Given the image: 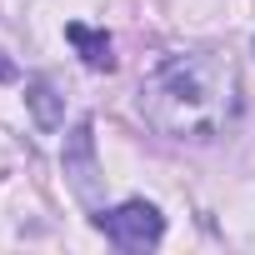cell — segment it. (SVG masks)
<instances>
[{"label": "cell", "mask_w": 255, "mask_h": 255, "mask_svg": "<svg viewBox=\"0 0 255 255\" xmlns=\"http://www.w3.org/2000/svg\"><path fill=\"white\" fill-rule=\"evenodd\" d=\"M95 230L110 245H120V250H150V245H160L165 220H160V210L150 200H125L120 210H100L95 215Z\"/></svg>", "instance_id": "cell-2"}, {"label": "cell", "mask_w": 255, "mask_h": 255, "mask_svg": "<svg viewBox=\"0 0 255 255\" xmlns=\"http://www.w3.org/2000/svg\"><path fill=\"white\" fill-rule=\"evenodd\" d=\"M140 115L175 140H220L240 115V80L210 50L165 55L140 85Z\"/></svg>", "instance_id": "cell-1"}, {"label": "cell", "mask_w": 255, "mask_h": 255, "mask_svg": "<svg viewBox=\"0 0 255 255\" xmlns=\"http://www.w3.org/2000/svg\"><path fill=\"white\" fill-rule=\"evenodd\" d=\"M65 40L80 50V60L90 65V70H115V45H110V35L105 30H90V25H80V20H70L65 25Z\"/></svg>", "instance_id": "cell-4"}, {"label": "cell", "mask_w": 255, "mask_h": 255, "mask_svg": "<svg viewBox=\"0 0 255 255\" xmlns=\"http://www.w3.org/2000/svg\"><path fill=\"white\" fill-rule=\"evenodd\" d=\"M25 105H30V115H35V125H40V130H55V125H60V95H55V85L50 80H30L25 85Z\"/></svg>", "instance_id": "cell-5"}, {"label": "cell", "mask_w": 255, "mask_h": 255, "mask_svg": "<svg viewBox=\"0 0 255 255\" xmlns=\"http://www.w3.org/2000/svg\"><path fill=\"white\" fill-rule=\"evenodd\" d=\"M5 80H15V60H10L5 50H0V85H5Z\"/></svg>", "instance_id": "cell-6"}, {"label": "cell", "mask_w": 255, "mask_h": 255, "mask_svg": "<svg viewBox=\"0 0 255 255\" xmlns=\"http://www.w3.org/2000/svg\"><path fill=\"white\" fill-rule=\"evenodd\" d=\"M60 165H65V180H70V190H75L85 205H95V200H100V185H105V175H100V160H95V125H90V120H80L75 130H70Z\"/></svg>", "instance_id": "cell-3"}]
</instances>
